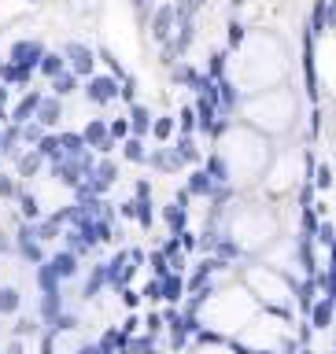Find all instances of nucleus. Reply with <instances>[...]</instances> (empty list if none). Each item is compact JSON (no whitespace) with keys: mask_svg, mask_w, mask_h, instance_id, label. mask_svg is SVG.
<instances>
[{"mask_svg":"<svg viewBox=\"0 0 336 354\" xmlns=\"http://www.w3.org/2000/svg\"><path fill=\"white\" fill-rule=\"evenodd\" d=\"M196 4L200 0H178L174 4V52H178V59L196 41Z\"/></svg>","mask_w":336,"mask_h":354,"instance_id":"nucleus-1","label":"nucleus"},{"mask_svg":"<svg viewBox=\"0 0 336 354\" xmlns=\"http://www.w3.org/2000/svg\"><path fill=\"white\" fill-rule=\"evenodd\" d=\"M118 81L115 74H93V78H85V96H89L93 104H115L118 100Z\"/></svg>","mask_w":336,"mask_h":354,"instance_id":"nucleus-2","label":"nucleus"},{"mask_svg":"<svg viewBox=\"0 0 336 354\" xmlns=\"http://www.w3.org/2000/svg\"><path fill=\"white\" fill-rule=\"evenodd\" d=\"M63 56H67V67L78 74V78H93V67H96V52L85 48L82 41H71L67 48H63Z\"/></svg>","mask_w":336,"mask_h":354,"instance_id":"nucleus-3","label":"nucleus"},{"mask_svg":"<svg viewBox=\"0 0 336 354\" xmlns=\"http://www.w3.org/2000/svg\"><path fill=\"white\" fill-rule=\"evenodd\" d=\"M82 137H85V144H89L93 152H100V155L115 152V137H111V130H107L104 118H89V122H85V130H82Z\"/></svg>","mask_w":336,"mask_h":354,"instance_id":"nucleus-4","label":"nucleus"},{"mask_svg":"<svg viewBox=\"0 0 336 354\" xmlns=\"http://www.w3.org/2000/svg\"><path fill=\"white\" fill-rule=\"evenodd\" d=\"M148 166L159 170V174H178V170H185L174 144H162V148H156V152H148Z\"/></svg>","mask_w":336,"mask_h":354,"instance_id":"nucleus-5","label":"nucleus"},{"mask_svg":"<svg viewBox=\"0 0 336 354\" xmlns=\"http://www.w3.org/2000/svg\"><path fill=\"white\" fill-rule=\"evenodd\" d=\"M41 56H45V45H41V41H15L12 45V63H19V67H34L37 70Z\"/></svg>","mask_w":336,"mask_h":354,"instance_id":"nucleus-6","label":"nucleus"},{"mask_svg":"<svg viewBox=\"0 0 336 354\" xmlns=\"http://www.w3.org/2000/svg\"><path fill=\"white\" fill-rule=\"evenodd\" d=\"M41 100H45V92H26L23 100L15 104V111H12V122H19V126H26V122H34L37 118V107H41Z\"/></svg>","mask_w":336,"mask_h":354,"instance_id":"nucleus-7","label":"nucleus"},{"mask_svg":"<svg viewBox=\"0 0 336 354\" xmlns=\"http://www.w3.org/2000/svg\"><path fill=\"white\" fill-rule=\"evenodd\" d=\"M203 170L211 174V181H214V185H230V181H233L230 159H225L222 152H211V155H207V163H203Z\"/></svg>","mask_w":336,"mask_h":354,"instance_id":"nucleus-8","label":"nucleus"},{"mask_svg":"<svg viewBox=\"0 0 336 354\" xmlns=\"http://www.w3.org/2000/svg\"><path fill=\"white\" fill-rule=\"evenodd\" d=\"M310 328H329L333 325V317H336V303H333V299H314V306H310Z\"/></svg>","mask_w":336,"mask_h":354,"instance_id":"nucleus-9","label":"nucleus"},{"mask_svg":"<svg viewBox=\"0 0 336 354\" xmlns=\"http://www.w3.org/2000/svg\"><path fill=\"white\" fill-rule=\"evenodd\" d=\"M126 118H129V130H133L137 137H148L151 133V122H156V115H151L144 104H129V115Z\"/></svg>","mask_w":336,"mask_h":354,"instance_id":"nucleus-10","label":"nucleus"},{"mask_svg":"<svg viewBox=\"0 0 336 354\" xmlns=\"http://www.w3.org/2000/svg\"><path fill=\"white\" fill-rule=\"evenodd\" d=\"M59 118H63V104H59V96H45L37 107V122L45 126V130H52V126H59Z\"/></svg>","mask_w":336,"mask_h":354,"instance_id":"nucleus-11","label":"nucleus"},{"mask_svg":"<svg viewBox=\"0 0 336 354\" xmlns=\"http://www.w3.org/2000/svg\"><path fill=\"white\" fill-rule=\"evenodd\" d=\"M78 89H82V78H78V74H74L71 67L52 78V96H59V100H63V96H74Z\"/></svg>","mask_w":336,"mask_h":354,"instance_id":"nucleus-12","label":"nucleus"},{"mask_svg":"<svg viewBox=\"0 0 336 354\" xmlns=\"http://www.w3.org/2000/svg\"><path fill=\"white\" fill-rule=\"evenodd\" d=\"M122 159L126 163H148V148H144V137H137V133H129L126 141H122Z\"/></svg>","mask_w":336,"mask_h":354,"instance_id":"nucleus-13","label":"nucleus"},{"mask_svg":"<svg viewBox=\"0 0 336 354\" xmlns=\"http://www.w3.org/2000/svg\"><path fill=\"white\" fill-rule=\"evenodd\" d=\"M174 148H178V155H181V163H185V166L200 163V148H196V137H192V133H178Z\"/></svg>","mask_w":336,"mask_h":354,"instance_id":"nucleus-14","label":"nucleus"},{"mask_svg":"<svg viewBox=\"0 0 336 354\" xmlns=\"http://www.w3.org/2000/svg\"><path fill=\"white\" fill-rule=\"evenodd\" d=\"M19 144H23V126H19V122L4 126V130H0V152H4V155H19Z\"/></svg>","mask_w":336,"mask_h":354,"instance_id":"nucleus-15","label":"nucleus"},{"mask_svg":"<svg viewBox=\"0 0 336 354\" xmlns=\"http://www.w3.org/2000/svg\"><path fill=\"white\" fill-rule=\"evenodd\" d=\"M162 222H167L170 233H181V229H185V222H189V207H181V203L174 199L170 207H162Z\"/></svg>","mask_w":336,"mask_h":354,"instance_id":"nucleus-16","label":"nucleus"},{"mask_svg":"<svg viewBox=\"0 0 336 354\" xmlns=\"http://www.w3.org/2000/svg\"><path fill=\"white\" fill-rule=\"evenodd\" d=\"M159 281H162V303H178L181 292H185V277L170 270L167 277H159Z\"/></svg>","mask_w":336,"mask_h":354,"instance_id":"nucleus-17","label":"nucleus"},{"mask_svg":"<svg viewBox=\"0 0 336 354\" xmlns=\"http://www.w3.org/2000/svg\"><path fill=\"white\" fill-rule=\"evenodd\" d=\"M189 196H211V192H214V181H211V174H207V170H192V174H189Z\"/></svg>","mask_w":336,"mask_h":354,"instance_id":"nucleus-18","label":"nucleus"},{"mask_svg":"<svg viewBox=\"0 0 336 354\" xmlns=\"http://www.w3.org/2000/svg\"><path fill=\"white\" fill-rule=\"evenodd\" d=\"M37 70L45 74L48 81H52L56 74L67 70V56H59V52H45V56H41V63H37Z\"/></svg>","mask_w":336,"mask_h":354,"instance_id":"nucleus-19","label":"nucleus"},{"mask_svg":"<svg viewBox=\"0 0 336 354\" xmlns=\"http://www.w3.org/2000/svg\"><path fill=\"white\" fill-rule=\"evenodd\" d=\"M52 270L59 273V281H67V277L78 273V255H74V251H59L56 259H52Z\"/></svg>","mask_w":336,"mask_h":354,"instance_id":"nucleus-20","label":"nucleus"},{"mask_svg":"<svg viewBox=\"0 0 336 354\" xmlns=\"http://www.w3.org/2000/svg\"><path fill=\"white\" fill-rule=\"evenodd\" d=\"M37 152L45 155L48 163H59V159H67V155H63V144H59V133H45V137H41Z\"/></svg>","mask_w":336,"mask_h":354,"instance_id":"nucleus-21","label":"nucleus"},{"mask_svg":"<svg viewBox=\"0 0 336 354\" xmlns=\"http://www.w3.org/2000/svg\"><path fill=\"white\" fill-rule=\"evenodd\" d=\"M174 133H178V118L162 115V118H156V122H151V137H156V141H162V144H167Z\"/></svg>","mask_w":336,"mask_h":354,"instance_id":"nucleus-22","label":"nucleus"},{"mask_svg":"<svg viewBox=\"0 0 336 354\" xmlns=\"http://www.w3.org/2000/svg\"><path fill=\"white\" fill-rule=\"evenodd\" d=\"M307 34H310V37L329 34V26H325V0H314V12H310V23H307Z\"/></svg>","mask_w":336,"mask_h":354,"instance_id":"nucleus-23","label":"nucleus"},{"mask_svg":"<svg viewBox=\"0 0 336 354\" xmlns=\"http://www.w3.org/2000/svg\"><path fill=\"white\" fill-rule=\"evenodd\" d=\"M214 255H218V259L230 266L233 259H241V244H236L233 236H218V244H214Z\"/></svg>","mask_w":336,"mask_h":354,"instance_id":"nucleus-24","label":"nucleus"},{"mask_svg":"<svg viewBox=\"0 0 336 354\" xmlns=\"http://www.w3.org/2000/svg\"><path fill=\"white\" fill-rule=\"evenodd\" d=\"M137 203V225L140 229H151L156 225V210H151V196H133Z\"/></svg>","mask_w":336,"mask_h":354,"instance_id":"nucleus-25","label":"nucleus"},{"mask_svg":"<svg viewBox=\"0 0 336 354\" xmlns=\"http://www.w3.org/2000/svg\"><path fill=\"white\" fill-rule=\"evenodd\" d=\"M41 163H45V155H41L37 148H34V152H26V155H19V177H34L41 170Z\"/></svg>","mask_w":336,"mask_h":354,"instance_id":"nucleus-26","label":"nucleus"},{"mask_svg":"<svg viewBox=\"0 0 336 354\" xmlns=\"http://www.w3.org/2000/svg\"><path fill=\"white\" fill-rule=\"evenodd\" d=\"M59 144H63V155H67V159L82 155L85 148H89V144H85V137H82V133H59Z\"/></svg>","mask_w":336,"mask_h":354,"instance_id":"nucleus-27","label":"nucleus"},{"mask_svg":"<svg viewBox=\"0 0 336 354\" xmlns=\"http://www.w3.org/2000/svg\"><path fill=\"white\" fill-rule=\"evenodd\" d=\"M59 229H63V222L56 218V214L34 225V233H37V240H41V244H45V240H56V236H59Z\"/></svg>","mask_w":336,"mask_h":354,"instance_id":"nucleus-28","label":"nucleus"},{"mask_svg":"<svg viewBox=\"0 0 336 354\" xmlns=\"http://www.w3.org/2000/svg\"><path fill=\"white\" fill-rule=\"evenodd\" d=\"M314 281H318L321 295H325V299H333V303H336V266H329L325 273H314Z\"/></svg>","mask_w":336,"mask_h":354,"instance_id":"nucleus-29","label":"nucleus"},{"mask_svg":"<svg viewBox=\"0 0 336 354\" xmlns=\"http://www.w3.org/2000/svg\"><path fill=\"white\" fill-rule=\"evenodd\" d=\"M19 210H23V218H30V222H37L41 218V207H37V196H30V192H19Z\"/></svg>","mask_w":336,"mask_h":354,"instance_id":"nucleus-30","label":"nucleus"},{"mask_svg":"<svg viewBox=\"0 0 336 354\" xmlns=\"http://www.w3.org/2000/svg\"><path fill=\"white\" fill-rule=\"evenodd\" d=\"M148 270L156 273V277H167L170 273V259H167V251H162V248L148 255Z\"/></svg>","mask_w":336,"mask_h":354,"instance_id":"nucleus-31","label":"nucleus"},{"mask_svg":"<svg viewBox=\"0 0 336 354\" xmlns=\"http://www.w3.org/2000/svg\"><path fill=\"white\" fill-rule=\"evenodd\" d=\"M178 133H196V107H181L178 111Z\"/></svg>","mask_w":336,"mask_h":354,"instance_id":"nucleus-32","label":"nucleus"},{"mask_svg":"<svg viewBox=\"0 0 336 354\" xmlns=\"http://www.w3.org/2000/svg\"><path fill=\"white\" fill-rule=\"evenodd\" d=\"M225 52H211V63H207V78H214V81H222L225 78Z\"/></svg>","mask_w":336,"mask_h":354,"instance_id":"nucleus-33","label":"nucleus"},{"mask_svg":"<svg viewBox=\"0 0 336 354\" xmlns=\"http://www.w3.org/2000/svg\"><path fill=\"white\" fill-rule=\"evenodd\" d=\"M107 284V277H104V266H96V270L89 273V281H85V295H100V288Z\"/></svg>","mask_w":336,"mask_h":354,"instance_id":"nucleus-34","label":"nucleus"},{"mask_svg":"<svg viewBox=\"0 0 336 354\" xmlns=\"http://www.w3.org/2000/svg\"><path fill=\"white\" fill-rule=\"evenodd\" d=\"M19 310V292L15 288H4V292H0V314H15Z\"/></svg>","mask_w":336,"mask_h":354,"instance_id":"nucleus-35","label":"nucleus"},{"mask_svg":"<svg viewBox=\"0 0 336 354\" xmlns=\"http://www.w3.org/2000/svg\"><path fill=\"white\" fill-rule=\"evenodd\" d=\"M19 192H23V188L15 185V177H12V174H0V199H15Z\"/></svg>","mask_w":336,"mask_h":354,"instance_id":"nucleus-36","label":"nucleus"},{"mask_svg":"<svg viewBox=\"0 0 336 354\" xmlns=\"http://www.w3.org/2000/svg\"><path fill=\"white\" fill-rule=\"evenodd\" d=\"M107 130H111L115 141H126V137L133 133V130H129V118H111V122H107Z\"/></svg>","mask_w":336,"mask_h":354,"instance_id":"nucleus-37","label":"nucleus"},{"mask_svg":"<svg viewBox=\"0 0 336 354\" xmlns=\"http://www.w3.org/2000/svg\"><path fill=\"white\" fill-rule=\"evenodd\" d=\"M314 188H333V166H314Z\"/></svg>","mask_w":336,"mask_h":354,"instance_id":"nucleus-38","label":"nucleus"},{"mask_svg":"<svg viewBox=\"0 0 336 354\" xmlns=\"http://www.w3.org/2000/svg\"><path fill=\"white\" fill-rule=\"evenodd\" d=\"M118 100L137 104V81L133 78H122V85H118Z\"/></svg>","mask_w":336,"mask_h":354,"instance_id":"nucleus-39","label":"nucleus"},{"mask_svg":"<svg viewBox=\"0 0 336 354\" xmlns=\"http://www.w3.org/2000/svg\"><path fill=\"white\" fill-rule=\"evenodd\" d=\"M178 240H181V251H196L200 248V236L192 233V229H181V233H174Z\"/></svg>","mask_w":336,"mask_h":354,"instance_id":"nucleus-40","label":"nucleus"},{"mask_svg":"<svg viewBox=\"0 0 336 354\" xmlns=\"http://www.w3.org/2000/svg\"><path fill=\"white\" fill-rule=\"evenodd\" d=\"M314 240H318V244H325V248H329V244L336 240V225H333V222H321V225H318V236H314Z\"/></svg>","mask_w":336,"mask_h":354,"instance_id":"nucleus-41","label":"nucleus"},{"mask_svg":"<svg viewBox=\"0 0 336 354\" xmlns=\"http://www.w3.org/2000/svg\"><path fill=\"white\" fill-rule=\"evenodd\" d=\"M140 295H144V299H151V303H162V281H159V277H151V284H148Z\"/></svg>","mask_w":336,"mask_h":354,"instance_id":"nucleus-42","label":"nucleus"},{"mask_svg":"<svg viewBox=\"0 0 336 354\" xmlns=\"http://www.w3.org/2000/svg\"><path fill=\"white\" fill-rule=\"evenodd\" d=\"M0 85H15V63L0 59Z\"/></svg>","mask_w":336,"mask_h":354,"instance_id":"nucleus-43","label":"nucleus"},{"mask_svg":"<svg viewBox=\"0 0 336 354\" xmlns=\"http://www.w3.org/2000/svg\"><path fill=\"white\" fill-rule=\"evenodd\" d=\"M129 4H133V12L140 19H151V12H156V8H151V0H129Z\"/></svg>","mask_w":336,"mask_h":354,"instance_id":"nucleus-44","label":"nucleus"},{"mask_svg":"<svg viewBox=\"0 0 336 354\" xmlns=\"http://www.w3.org/2000/svg\"><path fill=\"white\" fill-rule=\"evenodd\" d=\"M325 26L336 30V0H325Z\"/></svg>","mask_w":336,"mask_h":354,"instance_id":"nucleus-45","label":"nucleus"},{"mask_svg":"<svg viewBox=\"0 0 336 354\" xmlns=\"http://www.w3.org/2000/svg\"><path fill=\"white\" fill-rule=\"evenodd\" d=\"M74 325H78V317H71V314H59V317H56V328H59V332H71Z\"/></svg>","mask_w":336,"mask_h":354,"instance_id":"nucleus-46","label":"nucleus"},{"mask_svg":"<svg viewBox=\"0 0 336 354\" xmlns=\"http://www.w3.org/2000/svg\"><path fill=\"white\" fill-rule=\"evenodd\" d=\"M122 303H126V306H137V303H140V295H137V292H129V288H122Z\"/></svg>","mask_w":336,"mask_h":354,"instance_id":"nucleus-47","label":"nucleus"},{"mask_svg":"<svg viewBox=\"0 0 336 354\" xmlns=\"http://www.w3.org/2000/svg\"><path fill=\"white\" fill-rule=\"evenodd\" d=\"M241 37H244V30H241V23H233V26H230V41H233V45H241Z\"/></svg>","mask_w":336,"mask_h":354,"instance_id":"nucleus-48","label":"nucleus"},{"mask_svg":"<svg viewBox=\"0 0 336 354\" xmlns=\"http://www.w3.org/2000/svg\"><path fill=\"white\" fill-rule=\"evenodd\" d=\"M133 196H151V185H148V181H137V185H133Z\"/></svg>","mask_w":336,"mask_h":354,"instance_id":"nucleus-49","label":"nucleus"},{"mask_svg":"<svg viewBox=\"0 0 336 354\" xmlns=\"http://www.w3.org/2000/svg\"><path fill=\"white\" fill-rule=\"evenodd\" d=\"M159 328H162V317L151 314V317H148V332H159Z\"/></svg>","mask_w":336,"mask_h":354,"instance_id":"nucleus-50","label":"nucleus"},{"mask_svg":"<svg viewBox=\"0 0 336 354\" xmlns=\"http://www.w3.org/2000/svg\"><path fill=\"white\" fill-rule=\"evenodd\" d=\"M281 351H285V354H296V340H281Z\"/></svg>","mask_w":336,"mask_h":354,"instance_id":"nucleus-51","label":"nucleus"},{"mask_svg":"<svg viewBox=\"0 0 336 354\" xmlns=\"http://www.w3.org/2000/svg\"><path fill=\"white\" fill-rule=\"evenodd\" d=\"M4 107H8V85H0V115H4Z\"/></svg>","mask_w":336,"mask_h":354,"instance_id":"nucleus-52","label":"nucleus"},{"mask_svg":"<svg viewBox=\"0 0 336 354\" xmlns=\"http://www.w3.org/2000/svg\"><path fill=\"white\" fill-rule=\"evenodd\" d=\"M329 266H336V240L329 244Z\"/></svg>","mask_w":336,"mask_h":354,"instance_id":"nucleus-53","label":"nucleus"},{"mask_svg":"<svg viewBox=\"0 0 336 354\" xmlns=\"http://www.w3.org/2000/svg\"><path fill=\"white\" fill-rule=\"evenodd\" d=\"M144 354H162V351H156V347H151V351H144Z\"/></svg>","mask_w":336,"mask_h":354,"instance_id":"nucleus-54","label":"nucleus"},{"mask_svg":"<svg viewBox=\"0 0 336 354\" xmlns=\"http://www.w3.org/2000/svg\"><path fill=\"white\" fill-rule=\"evenodd\" d=\"M333 354H336V343H333Z\"/></svg>","mask_w":336,"mask_h":354,"instance_id":"nucleus-55","label":"nucleus"},{"mask_svg":"<svg viewBox=\"0 0 336 354\" xmlns=\"http://www.w3.org/2000/svg\"><path fill=\"white\" fill-rule=\"evenodd\" d=\"M0 159H4V152H0Z\"/></svg>","mask_w":336,"mask_h":354,"instance_id":"nucleus-56","label":"nucleus"},{"mask_svg":"<svg viewBox=\"0 0 336 354\" xmlns=\"http://www.w3.org/2000/svg\"><path fill=\"white\" fill-rule=\"evenodd\" d=\"M307 354H314V351H307Z\"/></svg>","mask_w":336,"mask_h":354,"instance_id":"nucleus-57","label":"nucleus"}]
</instances>
